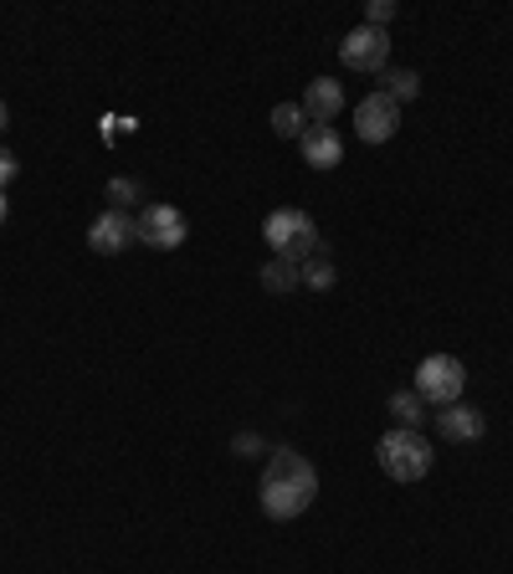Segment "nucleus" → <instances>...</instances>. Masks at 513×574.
Returning a JSON list of instances; mask_svg holds the SVG:
<instances>
[{
  "label": "nucleus",
  "instance_id": "20e7f679",
  "mask_svg": "<svg viewBox=\"0 0 513 574\" xmlns=\"http://www.w3.org/2000/svg\"><path fill=\"white\" fill-rule=\"evenodd\" d=\"M462 385H468V369H462L457 354H426L421 369H416V396L426 405H457Z\"/></svg>",
  "mask_w": 513,
  "mask_h": 574
},
{
  "label": "nucleus",
  "instance_id": "7ed1b4c3",
  "mask_svg": "<svg viewBox=\"0 0 513 574\" xmlns=\"http://www.w3.org/2000/svg\"><path fill=\"white\" fill-rule=\"evenodd\" d=\"M381 467H385V477H396V483H421L426 472H431V446H426V436L421 431H406V426H396V431H385L381 436Z\"/></svg>",
  "mask_w": 513,
  "mask_h": 574
},
{
  "label": "nucleus",
  "instance_id": "ddd939ff",
  "mask_svg": "<svg viewBox=\"0 0 513 574\" xmlns=\"http://www.w3.org/2000/svg\"><path fill=\"white\" fill-rule=\"evenodd\" d=\"M391 415H396V426L421 431V421H426V400L416 396V390H396V396H391Z\"/></svg>",
  "mask_w": 513,
  "mask_h": 574
},
{
  "label": "nucleus",
  "instance_id": "f03ea898",
  "mask_svg": "<svg viewBox=\"0 0 513 574\" xmlns=\"http://www.w3.org/2000/svg\"><path fill=\"white\" fill-rule=\"evenodd\" d=\"M263 241L278 251L282 262H298V267L323 247L319 226H313V216H303V210H272V216L263 221Z\"/></svg>",
  "mask_w": 513,
  "mask_h": 574
},
{
  "label": "nucleus",
  "instance_id": "412c9836",
  "mask_svg": "<svg viewBox=\"0 0 513 574\" xmlns=\"http://www.w3.org/2000/svg\"><path fill=\"white\" fill-rule=\"evenodd\" d=\"M0 226H6V195H0Z\"/></svg>",
  "mask_w": 513,
  "mask_h": 574
},
{
  "label": "nucleus",
  "instance_id": "6e6552de",
  "mask_svg": "<svg viewBox=\"0 0 513 574\" xmlns=\"http://www.w3.org/2000/svg\"><path fill=\"white\" fill-rule=\"evenodd\" d=\"M129 241H133V216L129 210H103L98 221L88 226V247L98 251V257H118Z\"/></svg>",
  "mask_w": 513,
  "mask_h": 574
},
{
  "label": "nucleus",
  "instance_id": "dca6fc26",
  "mask_svg": "<svg viewBox=\"0 0 513 574\" xmlns=\"http://www.w3.org/2000/svg\"><path fill=\"white\" fill-rule=\"evenodd\" d=\"M303 288L308 293H329V288H334V262H329L323 251H313L303 262Z\"/></svg>",
  "mask_w": 513,
  "mask_h": 574
},
{
  "label": "nucleus",
  "instance_id": "f3484780",
  "mask_svg": "<svg viewBox=\"0 0 513 574\" xmlns=\"http://www.w3.org/2000/svg\"><path fill=\"white\" fill-rule=\"evenodd\" d=\"M139 195H145V185H139V180H129V175H118L114 185H108V201H114V210H124L129 201H139Z\"/></svg>",
  "mask_w": 513,
  "mask_h": 574
},
{
  "label": "nucleus",
  "instance_id": "f257e3e1",
  "mask_svg": "<svg viewBox=\"0 0 513 574\" xmlns=\"http://www.w3.org/2000/svg\"><path fill=\"white\" fill-rule=\"evenodd\" d=\"M263 513L278 518V523H288V518L308 513L313 508V498H319V472H313V462L303 457V452H293V446H282V452H272V462H267L263 472Z\"/></svg>",
  "mask_w": 513,
  "mask_h": 574
},
{
  "label": "nucleus",
  "instance_id": "a211bd4d",
  "mask_svg": "<svg viewBox=\"0 0 513 574\" xmlns=\"http://www.w3.org/2000/svg\"><path fill=\"white\" fill-rule=\"evenodd\" d=\"M396 15V0H370L365 6V26H375V31H385V21Z\"/></svg>",
  "mask_w": 513,
  "mask_h": 574
},
{
  "label": "nucleus",
  "instance_id": "4be33fe9",
  "mask_svg": "<svg viewBox=\"0 0 513 574\" xmlns=\"http://www.w3.org/2000/svg\"><path fill=\"white\" fill-rule=\"evenodd\" d=\"M0 133H6V104H0Z\"/></svg>",
  "mask_w": 513,
  "mask_h": 574
},
{
  "label": "nucleus",
  "instance_id": "4468645a",
  "mask_svg": "<svg viewBox=\"0 0 513 574\" xmlns=\"http://www.w3.org/2000/svg\"><path fill=\"white\" fill-rule=\"evenodd\" d=\"M381 83H385L381 93H385V98H396V104H406V98H416V93H421V77L406 73V67H385Z\"/></svg>",
  "mask_w": 513,
  "mask_h": 574
},
{
  "label": "nucleus",
  "instance_id": "9d476101",
  "mask_svg": "<svg viewBox=\"0 0 513 574\" xmlns=\"http://www.w3.org/2000/svg\"><path fill=\"white\" fill-rule=\"evenodd\" d=\"M437 431L447 436V442H483V431H488V415L483 411H472V405H441L437 415Z\"/></svg>",
  "mask_w": 513,
  "mask_h": 574
},
{
  "label": "nucleus",
  "instance_id": "9b49d317",
  "mask_svg": "<svg viewBox=\"0 0 513 574\" xmlns=\"http://www.w3.org/2000/svg\"><path fill=\"white\" fill-rule=\"evenodd\" d=\"M339 108H344V88H339L334 77H313L303 93V113L313 118V123H334Z\"/></svg>",
  "mask_w": 513,
  "mask_h": 574
},
{
  "label": "nucleus",
  "instance_id": "423d86ee",
  "mask_svg": "<svg viewBox=\"0 0 513 574\" xmlns=\"http://www.w3.org/2000/svg\"><path fill=\"white\" fill-rule=\"evenodd\" d=\"M339 62L350 73H385L391 67V36L375 26H354L344 42H339Z\"/></svg>",
  "mask_w": 513,
  "mask_h": 574
},
{
  "label": "nucleus",
  "instance_id": "6ab92c4d",
  "mask_svg": "<svg viewBox=\"0 0 513 574\" xmlns=\"http://www.w3.org/2000/svg\"><path fill=\"white\" fill-rule=\"evenodd\" d=\"M15 170H21V164H15V154H11V149H0V185H11Z\"/></svg>",
  "mask_w": 513,
  "mask_h": 574
},
{
  "label": "nucleus",
  "instance_id": "f8f14e48",
  "mask_svg": "<svg viewBox=\"0 0 513 574\" xmlns=\"http://www.w3.org/2000/svg\"><path fill=\"white\" fill-rule=\"evenodd\" d=\"M263 288H267V293H293V288H303V267L272 257V262L263 267Z\"/></svg>",
  "mask_w": 513,
  "mask_h": 574
},
{
  "label": "nucleus",
  "instance_id": "0eeeda50",
  "mask_svg": "<svg viewBox=\"0 0 513 574\" xmlns=\"http://www.w3.org/2000/svg\"><path fill=\"white\" fill-rule=\"evenodd\" d=\"M354 129H360L365 144H385V139H396L400 104H396V98H385V93H370L365 104L354 108Z\"/></svg>",
  "mask_w": 513,
  "mask_h": 574
},
{
  "label": "nucleus",
  "instance_id": "aec40b11",
  "mask_svg": "<svg viewBox=\"0 0 513 574\" xmlns=\"http://www.w3.org/2000/svg\"><path fill=\"white\" fill-rule=\"evenodd\" d=\"M263 452V436H236V457H257Z\"/></svg>",
  "mask_w": 513,
  "mask_h": 574
},
{
  "label": "nucleus",
  "instance_id": "1a4fd4ad",
  "mask_svg": "<svg viewBox=\"0 0 513 574\" xmlns=\"http://www.w3.org/2000/svg\"><path fill=\"white\" fill-rule=\"evenodd\" d=\"M298 149H303V164H313V170H334V164H344V139H339L329 123H308Z\"/></svg>",
  "mask_w": 513,
  "mask_h": 574
},
{
  "label": "nucleus",
  "instance_id": "39448f33",
  "mask_svg": "<svg viewBox=\"0 0 513 574\" xmlns=\"http://www.w3.org/2000/svg\"><path fill=\"white\" fill-rule=\"evenodd\" d=\"M185 236H191V221L175 206H149L133 216V241H145L154 251H175Z\"/></svg>",
  "mask_w": 513,
  "mask_h": 574
},
{
  "label": "nucleus",
  "instance_id": "2eb2a0df",
  "mask_svg": "<svg viewBox=\"0 0 513 574\" xmlns=\"http://www.w3.org/2000/svg\"><path fill=\"white\" fill-rule=\"evenodd\" d=\"M303 123H308L303 104H278L272 108V133H278V139H303Z\"/></svg>",
  "mask_w": 513,
  "mask_h": 574
}]
</instances>
